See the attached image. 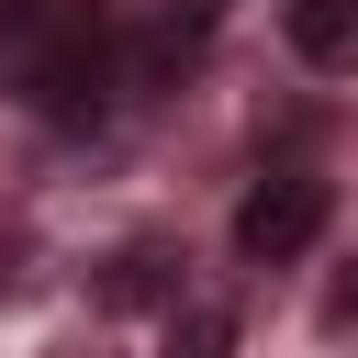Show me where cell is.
Masks as SVG:
<instances>
[{
  "instance_id": "6da1fadb",
  "label": "cell",
  "mask_w": 358,
  "mask_h": 358,
  "mask_svg": "<svg viewBox=\"0 0 358 358\" xmlns=\"http://www.w3.org/2000/svg\"><path fill=\"white\" fill-rule=\"evenodd\" d=\"M0 67H11V90H22L45 123H90V112L112 101V78H123V56H112L90 22H45V11H11V22H0Z\"/></svg>"
},
{
  "instance_id": "3957f363",
  "label": "cell",
  "mask_w": 358,
  "mask_h": 358,
  "mask_svg": "<svg viewBox=\"0 0 358 358\" xmlns=\"http://www.w3.org/2000/svg\"><path fill=\"white\" fill-rule=\"evenodd\" d=\"M145 302H179V257L157 235H134V246L101 257V313H145Z\"/></svg>"
},
{
  "instance_id": "8992f818",
  "label": "cell",
  "mask_w": 358,
  "mask_h": 358,
  "mask_svg": "<svg viewBox=\"0 0 358 358\" xmlns=\"http://www.w3.org/2000/svg\"><path fill=\"white\" fill-rule=\"evenodd\" d=\"M157 358H235V302H224V291H179Z\"/></svg>"
},
{
  "instance_id": "5b68a950",
  "label": "cell",
  "mask_w": 358,
  "mask_h": 358,
  "mask_svg": "<svg viewBox=\"0 0 358 358\" xmlns=\"http://www.w3.org/2000/svg\"><path fill=\"white\" fill-rule=\"evenodd\" d=\"M291 56L302 67H358V0H291Z\"/></svg>"
},
{
  "instance_id": "52a82bcc",
  "label": "cell",
  "mask_w": 358,
  "mask_h": 358,
  "mask_svg": "<svg viewBox=\"0 0 358 358\" xmlns=\"http://www.w3.org/2000/svg\"><path fill=\"white\" fill-rule=\"evenodd\" d=\"M34 268H45L34 224H22V213H0V302H22V291H34Z\"/></svg>"
},
{
  "instance_id": "ba28073f",
  "label": "cell",
  "mask_w": 358,
  "mask_h": 358,
  "mask_svg": "<svg viewBox=\"0 0 358 358\" xmlns=\"http://www.w3.org/2000/svg\"><path fill=\"white\" fill-rule=\"evenodd\" d=\"M324 324H336V336H347V324H358V268H347V280H336V291H324Z\"/></svg>"
},
{
  "instance_id": "277c9868",
  "label": "cell",
  "mask_w": 358,
  "mask_h": 358,
  "mask_svg": "<svg viewBox=\"0 0 358 358\" xmlns=\"http://www.w3.org/2000/svg\"><path fill=\"white\" fill-rule=\"evenodd\" d=\"M201 34H213L201 11H168V22H145V34L123 45V78H134V90H168V78L201 56Z\"/></svg>"
},
{
  "instance_id": "7a4b0ae2",
  "label": "cell",
  "mask_w": 358,
  "mask_h": 358,
  "mask_svg": "<svg viewBox=\"0 0 358 358\" xmlns=\"http://www.w3.org/2000/svg\"><path fill=\"white\" fill-rule=\"evenodd\" d=\"M324 213H336V201H324L313 168H268V179L235 201V257H246V268H280V257H302V246L324 235Z\"/></svg>"
}]
</instances>
